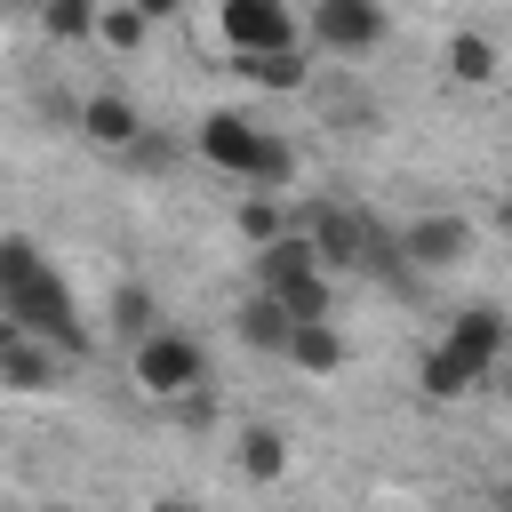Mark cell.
Returning <instances> with one entry per match:
<instances>
[{
	"label": "cell",
	"mask_w": 512,
	"mask_h": 512,
	"mask_svg": "<svg viewBox=\"0 0 512 512\" xmlns=\"http://www.w3.org/2000/svg\"><path fill=\"white\" fill-rule=\"evenodd\" d=\"M0 312H8L16 328H32L40 344H56L64 360H80V352H88V328H80V312H72V288H64L56 272H32V280L0 288Z\"/></svg>",
	"instance_id": "6da1fadb"
},
{
	"label": "cell",
	"mask_w": 512,
	"mask_h": 512,
	"mask_svg": "<svg viewBox=\"0 0 512 512\" xmlns=\"http://www.w3.org/2000/svg\"><path fill=\"white\" fill-rule=\"evenodd\" d=\"M136 384H144L152 400H184L192 384H208V352H200L192 336H176V328H152V336L136 344Z\"/></svg>",
	"instance_id": "7a4b0ae2"
},
{
	"label": "cell",
	"mask_w": 512,
	"mask_h": 512,
	"mask_svg": "<svg viewBox=\"0 0 512 512\" xmlns=\"http://www.w3.org/2000/svg\"><path fill=\"white\" fill-rule=\"evenodd\" d=\"M312 40L328 56H368L384 48V0H320L312 8Z\"/></svg>",
	"instance_id": "3957f363"
},
{
	"label": "cell",
	"mask_w": 512,
	"mask_h": 512,
	"mask_svg": "<svg viewBox=\"0 0 512 512\" xmlns=\"http://www.w3.org/2000/svg\"><path fill=\"white\" fill-rule=\"evenodd\" d=\"M296 232H312V248H320V264H328V272L368 264V240H376V224H360V216H352V208H336V200H312V208L296 216Z\"/></svg>",
	"instance_id": "277c9868"
},
{
	"label": "cell",
	"mask_w": 512,
	"mask_h": 512,
	"mask_svg": "<svg viewBox=\"0 0 512 512\" xmlns=\"http://www.w3.org/2000/svg\"><path fill=\"white\" fill-rule=\"evenodd\" d=\"M224 16V40L240 56H272V48H296V24H288V0H216Z\"/></svg>",
	"instance_id": "5b68a950"
},
{
	"label": "cell",
	"mask_w": 512,
	"mask_h": 512,
	"mask_svg": "<svg viewBox=\"0 0 512 512\" xmlns=\"http://www.w3.org/2000/svg\"><path fill=\"white\" fill-rule=\"evenodd\" d=\"M264 144H272V128H256L248 112H208V120H200V152H208L216 168H232V176H256Z\"/></svg>",
	"instance_id": "8992f818"
},
{
	"label": "cell",
	"mask_w": 512,
	"mask_h": 512,
	"mask_svg": "<svg viewBox=\"0 0 512 512\" xmlns=\"http://www.w3.org/2000/svg\"><path fill=\"white\" fill-rule=\"evenodd\" d=\"M400 248H408L416 272H448V264L472 256V224H464V216H416V224L400 232Z\"/></svg>",
	"instance_id": "52a82bcc"
},
{
	"label": "cell",
	"mask_w": 512,
	"mask_h": 512,
	"mask_svg": "<svg viewBox=\"0 0 512 512\" xmlns=\"http://www.w3.org/2000/svg\"><path fill=\"white\" fill-rule=\"evenodd\" d=\"M56 360H64V352L40 344L32 328H16V320L0 328V376H8V392H48V384H56Z\"/></svg>",
	"instance_id": "ba28073f"
},
{
	"label": "cell",
	"mask_w": 512,
	"mask_h": 512,
	"mask_svg": "<svg viewBox=\"0 0 512 512\" xmlns=\"http://www.w3.org/2000/svg\"><path fill=\"white\" fill-rule=\"evenodd\" d=\"M232 336H240L248 352H288V336H296V312H288L272 288H256V296L232 312Z\"/></svg>",
	"instance_id": "9c48e42d"
},
{
	"label": "cell",
	"mask_w": 512,
	"mask_h": 512,
	"mask_svg": "<svg viewBox=\"0 0 512 512\" xmlns=\"http://www.w3.org/2000/svg\"><path fill=\"white\" fill-rule=\"evenodd\" d=\"M304 272H328L320 248H312V232H280V240L256 248V288H288V280H304Z\"/></svg>",
	"instance_id": "30bf717a"
},
{
	"label": "cell",
	"mask_w": 512,
	"mask_h": 512,
	"mask_svg": "<svg viewBox=\"0 0 512 512\" xmlns=\"http://www.w3.org/2000/svg\"><path fill=\"white\" fill-rule=\"evenodd\" d=\"M448 344H456V352H472L480 368H496V360H504V344H512V320H504L496 304H472V312H456V320H448Z\"/></svg>",
	"instance_id": "8fae6325"
},
{
	"label": "cell",
	"mask_w": 512,
	"mask_h": 512,
	"mask_svg": "<svg viewBox=\"0 0 512 512\" xmlns=\"http://www.w3.org/2000/svg\"><path fill=\"white\" fill-rule=\"evenodd\" d=\"M80 128H88V144H104V152H128V144L144 136V120H136L128 96H88V104H80Z\"/></svg>",
	"instance_id": "7c38bea8"
},
{
	"label": "cell",
	"mask_w": 512,
	"mask_h": 512,
	"mask_svg": "<svg viewBox=\"0 0 512 512\" xmlns=\"http://www.w3.org/2000/svg\"><path fill=\"white\" fill-rule=\"evenodd\" d=\"M472 376H488V368L440 336V344L424 352V376H416V384H424V400H456V392H472Z\"/></svg>",
	"instance_id": "4fadbf2b"
},
{
	"label": "cell",
	"mask_w": 512,
	"mask_h": 512,
	"mask_svg": "<svg viewBox=\"0 0 512 512\" xmlns=\"http://www.w3.org/2000/svg\"><path fill=\"white\" fill-rule=\"evenodd\" d=\"M288 360H296V368H312V376H336V368H344V336H336L328 320H296Z\"/></svg>",
	"instance_id": "5bb4252c"
},
{
	"label": "cell",
	"mask_w": 512,
	"mask_h": 512,
	"mask_svg": "<svg viewBox=\"0 0 512 512\" xmlns=\"http://www.w3.org/2000/svg\"><path fill=\"white\" fill-rule=\"evenodd\" d=\"M240 472H248V480H280V472H288V440H280L272 424L240 432Z\"/></svg>",
	"instance_id": "9a60e30c"
},
{
	"label": "cell",
	"mask_w": 512,
	"mask_h": 512,
	"mask_svg": "<svg viewBox=\"0 0 512 512\" xmlns=\"http://www.w3.org/2000/svg\"><path fill=\"white\" fill-rule=\"evenodd\" d=\"M448 72H456L464 88H488V80H496V48H488L480 32H456V40H448Z\"/></svg>",
	"instance_id": "2e32d148"
},
{
	"label": "cell",
	"mask_w": 512,
	"mask_h": 512,
	"mask_svg": "<svg viewBox=\"0 0 512 512\" xmlns=\"http://www.w3.org/2000/svg\"><path fill=\"white\" fill-rule=\"evenodd\" d=\"M240 72H248L256 88H280V96H296V88H304V56H296V48H272V56H240Z\"/></svg>",
	"instance_id": "e0dca14e"
},
{
	"label": "cell",
	"mask_w": 512,
	"mask_h": 512,
	"mask_svg": "<svg viewBox=\"0 0 512 512\" xmlns=\"http://www.w3.org/2000/svg\"><path fill=\"white\" fill-rule=\"evenodd\" d=\"M40 16H48V32H56V40H88V32L104 24V8H96V0H48Z\"/></svg>",
	"instance_id": "ac0fdd59"
},
{
	"label": "cell",
	"mask_w": 512,
	"mask_h": 512,
	"mask_svg": "<svg viewBox=\"0 0 512 512\" xmlns=\"http://www.w3.org/2000/svg\"><path fill=\"white\" fill-rule=\"evenodd\" d=\"M240 232H248L256 248H264V240H280V232H288L280 200H272V192H248V200H240Z\"/></svg>",
	"instance_id": "d6986e66"
},
{
	"label": "cell",
	"mask_w": 512,
	"mask_h": 512,
	"mask_svg": "<svg viewBox=\"0 0 512 512\" xmlns=\"http://www.w3.org/2000/svg\"><path fill=\"white\" fill-rule=\"evenodd\" d=\"M296 320H328V272H304V280H288V288H272Z\"/></svg>",
	"instance_id": "ffe728a7"
},
{
	"label": "cell",
	"mask_w": 512,
	"mask_h": 512,
	"mask_svg": "<svg viewBox=\"0 0 512 512\" xmlns=\"http://www.w3.org/2000/svg\"><path fill=\"white\" fill-rule=\"evenodd\" d=\"M32 272H48L40 248H32L24 232H8V240H0V288H16V280H32Z\"/></svg>",
	"instance_id": "44dd1931"
},
{
	"label": "cell",
	"mask_w": 512,
	"mask_h": 512,
	"mask_svg": "<svg viewBox=\"0 0 512 512\" xmlns=\"http://www.w3.org/2000/svg\"><path fill=\"white\" fill-rule=\"evenodd\" d=\"M112 328L144 344V336H152V296H144V288H120V296H112Z\"/></svg>",
	"instance_id": "7402d4cb"
},
{
	"label": "cell",
	"mask_w": 512,
	"mask_h": 512,
	"mask_svg": "<svg viewBox=\"0 0 512 512\" xmlns=\"http://www.w3.org/2000/svg\"><path fill=\"white\" fill-rule=\"evenodd\" d=\"M144 24H152V16L128 0V8H104V24H96V32H104V48H136V40H144Z\"/></svg>",
	"instance_id": "603a6c76"
},
{
	"label": "cell",
	"mask_w": 512,
	"mask_h": 512,
	"mask_svg": "<svg viewBox=\"0 0 512 512\" xmlns=\"http://www.w3.org/2000/svg\"><path fill=\"white\" fill-rule=\"evenodd\" d=\"M136 8H144V16H152V24H160V16H176V8H184V0H136Z\"/></svg>",
	"instance_id": "cb8c5ba5"
},
{
	"label": "cell",
	"mask_w": 512,
	"mask_h": 512,
	"mask_svg": "<svg viewBox=\"0 0 512 512\" xmlns=\"http://www.w3.org/2000/svg\"><path fill=\"white\" fill-rule=\"evenodd\" d=\"M496 216H504V232H512V184H504V200H496Z\"/></svg>",
	"instance_id": "d4e9b609"
},
{
	"label": "cell",
	"mask_w": 512,
	"mask_h": 512,
	"mask_svg": "<svg viewBox=\"0 0 512 512\" xmlns=\"http://www.w3.org/2000/svg\"><path fill=\"white\" fill-rule=\"evenodd\" d=\"M152 512H192V504H184V496H160V504H152Z\"/></svg>",
	"instance_id": "484cf974"
},
{
	"label": "cell",
	"mask_w": 512,
	"mask_h": 512,
	"mask_svg": "<svg viewBox=\"0 0 512 512\" xmlns=\"http://www.w3.org/2000/svg\"><path fill=\"white\" fill-rule=\"evenodd\" d=\"M504 400H512V368H504Z\"/></svg>",
	"instance_id": "4316f807"
},
{
	"label": "cell",
	"mask_w": 512,
	"mask_h": 512,
	"mask_svg": "<svg viewBox=\"0 0 512 512\" xmlns=\"http://www.w3.org/2000/svg\"><path fill=\"white\" fill-rule=\"evenodd\" d=\"M504 512H512V488H504Z\"/></svg>",
	"instance_id": "83f0119b"
},
{
	"label": "cell",
	"mask_w": 512,
	"mask_h": 512,
	"mask_svg": "<svg viewBox=\"0 0 512 512\" xmlns=\"http://www.w3.org/2000/svg\"><path fill=\"white\" fill-rule=\"evenodd\" d=\"M48 512H64V504H48Z\"/></svg>",
	"instance_id": "f1b7e54d"
}]
</instances>
